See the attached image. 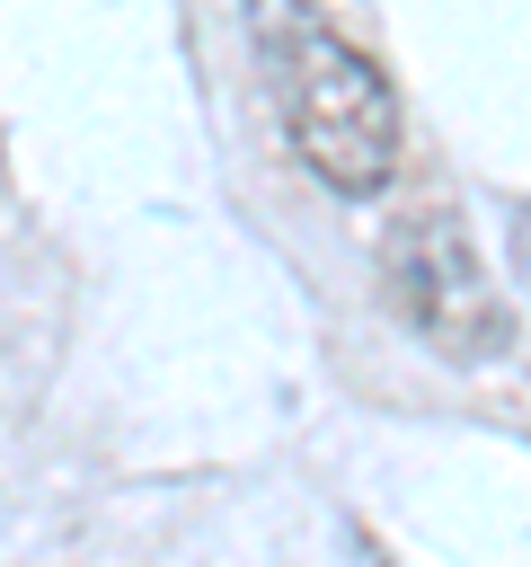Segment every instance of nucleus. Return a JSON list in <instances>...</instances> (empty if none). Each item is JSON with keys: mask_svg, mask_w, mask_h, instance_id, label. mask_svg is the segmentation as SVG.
<instances>
[{"mask_svg": "<svg viewBox=\"0 0 531 567\" xmlns=\"http://www.w3.org/2000/svg\"><path fill=\"white\" fill-rule=\"evenodd\" d=\"M257 44H266V89L283 106V133L319 168V186L381 195L389 168H398V97H389V80L301 0H257Z\"/></svg>", "mask_w": 531, "mask_h": 567, "instance_id": "f257e3e1", "label": "nucleus"}, {"mask_svg": "<svg viewBox=\"0 0 531 567\" xmlns=\"http://www.w3.org/2000/svg\"><path fill=\"white\" fill-rule=\"evenodd\" d=\"M381 284L398 301V319L442 354V363H496L513 346V310L496 292V275L478 266L460 213L442 204H407L381 239Z\"/></svg>", "mask_w": 531, "mask_h": 567, "instance_id": "f03ea898", "label": "nucleus"}, {"mask_svg": "<svg viewBox=\"0 0 531 567\" xmlns=\"http://www.w3.org/2000/svg\"><path fill=\"white\" fill-rule=\"evenodd\" d=\"M513 266H522V284H531V213H513Z\"/></svg>", "mask_w": 531, "mask_h": 567, "instance_id": "7ed1b4c3", "label": "nucleus"}]
</instances>
